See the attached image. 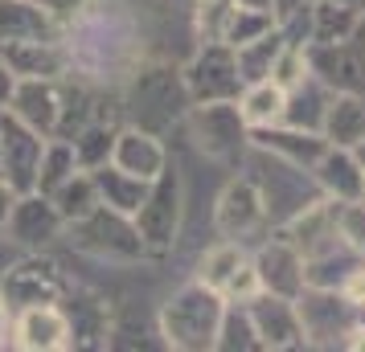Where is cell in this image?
Segmentation results:
<instances>
[{
    "instance_id": "17",
    "label": "cell",
    "mask_w": 365,
    "mask_h": 352,
    "mask_svg": "<svg viewBox=\"0 0 365 352\" xmlns=\"http://www.w3.org/2000/svg\"><path fill=\"white\" fill-rule=\"evenodd\" d=\"M263 218H267L263 193L250 185V181H234V185H226V193L217 197V230L226 238L250 234Z\"/></svg>"
},
{
    "instance_id": "14",
    "label": "cell",
    "mask_w": 365,
    "mask_h": 352,
    "mask_svg": "<svg viewBox=\"0 0 365 352\" xmlns=\"http://www.w3.org/2000/svg\"><path fill=\"white\" fill-rule=\"evenodd\" d=\"M111 164L123 168V172H132V176H140V181H156L160 168L168 164V151L160 144V135L123 123L115 135V148H111Z\"/></svg>"
},
{
    "instance_id": "4",
    "label": "cell",
    "mask_w": 365,
    "mask_h": 352,
    "mask_svg": "<svg viewBox=\"0 0 365 352\" xmlns=\"http://www.w3.org/2000/svg\"><path fill=\"white\" fill-rule=\"evenodd\" d=\"M66 291H70V279L62 270V262H53L50 254H41V250H29L0 279V299H4L9 311L37 307V303H62Z\"/></svg>"
},
{
    "instance_id": "2",
    "label": "cell",
    "mask_w": 365,
    "mask_h": 352,
    "mask_svg": "<svg viewBox=\"0 0 365 352\" xmlns=\"http://www.w3.org/2000/svg\"><path fill=\"white\" fill-rule=\"evenodd\" d=\"M62 238L78 254L99 258V262H144L148 258V246L135 230V221L128 213H119V209H107V205L91 209L78 221H66Z\"/></svg>"
},
{
    "instance_id": "10",
    "label": "cell",
    "mask_w": 365,
    "mask_h": 352,
    "mask_svg": "<svg viewBox=\"0 0 365 352\" xmlns=\"http://www.w3.org/2000/svg\"><path fill=\"white\" fill-rule=\"evenodd\" d=\"M9 344L21 352H70L74 348V328L62 303H37L13 311V332Z\"/></svg>"
},
{
    "instance_id": "27",
    "label": "cell",
    "mask_w": 365,
    "mask_h": 352,
    "mask_svg": "<svg viewBox=\"0 0 365 352\" xmlns=\"http://www.w3.org/2000/svg\"><path fill=\"white\" fill-rule=\"evenodd\" d=\"M345 299L349 303H365V270H353L345 279Z\"/></svg>"
},
{
    "instance_id": "23",
    "label": "cell",
    "mask_w": 365,
    "mask_h": 352,
    "mask_svg": "<svg viewBox=\"0 0 365 352\" xmlns=\"http://www.w3.org/2000/svg\"><path fill=\"white\" fill-rule=\"evenodd\" d=\"M247 262V254H242V246L238 242H217L214 250H205V258H201L197 267V283L214 287V291H226V283L234 279V270Z\"/></svg>"
},
{
    "instance_id": "15",
    "label": "cell",
    "mask_w": 365,
    "mask_h": 352,
    "mask_svg": "<svg viewBox=\"0 0 365 352\" xmlns=\"http://www.w3.org/2000/svg\"><path fill=\"white\" fill-rule=\"evenodd\" d=\"M0 58L9 62V70L17 78H62L70 74V53L58 41H13V46H0Z\"/></svg>"
},
{
    "instance_id": "28",
    "label": "cell",
    "mask_w": 365,
    "mask_h": 352,
    "mask_svg": "<svg viewBox=\"0 0 365 352\" xmlns=\"http://www.w3.org/2000/svg\"><path fill=\"white\" fill-rule=\"evenodd\" d=\"M13 197H17V193H13V188H9L4 181H0V234H4V221H9V209H13Z\"/></svg>"
},
{
    "instance_id": "22",
    "label": "cell",
    "mask_w": 365,
    "mask_h": 352,
    "mask_svg": "<svg viewBox=\"0 0 365 352\" xmlns=\"http://www.w3.org/2000/svg\"><path fill=\"white\" fill-rule=\"evenodd\" d=\"M50 201L58 205V213H62L66 221H78V218H86L91 209H99L103 205L99 188H95V176H91L86 168H74L66 181L50 193Z\"/></svg>"
},
{
    "instance_id": "25",
    "label": "cell",
    "mask_w": 365,
    "mask_h": 352,
    "mask_svg": "<svg viewBox=\"0 0 365 352\" xmlns=\"http://www.w3.org/2000/svg\"><path fill=\"white\" fill-rule=\"evenodd\" d=\"M37 4H41V9H46V13L58 21V29L66 33L70 25H74V21L86 13V4H91V0H37Z\"/></svg>"
},
{
    "instance_id": "7",
    "label": "cell",
    "mask_w": 365,
    "mask_h": 352,
    "mask_svg": "<svg viewBox=\"0 0 365 352\" xmlns=\"http://www.w3.org/2000/svg\"><path fill=\"white\" fill-rule=\"evenodd\" d=\"M66 230V218L58 213V205L50 201V193H17L9 221H4V234L0 242H13L21 250H46L50 242H58Z\"/></svg>"
},
{
    "instance_id": "3",
    "label": "cell",
    "mask_w": 365,
    "mask_h": 352,
    "mask_svg": "<svg viewBox=\"0 0 365 352\" xmlns=\"http://www.w3.org/2000/svg\"><path fill=\"white\" fill-rule=\"evenodd\" d=\"M173 99H189L181 78L168 74V70L140 66L132 74L128 90H123V99H119V111H123V119L132 127H144V132L160 135L173 119L181 115V107H173Z\"/></svg>"
},
{
    "instance_id": "30",
    "label": "cell",
    "mask_w": 365,
    "mask_h": 352,
    "mask_svg": "<svg viewBox=\"0 0 365 352\" xmlns=\"http://www.w3.org/2000/svg\"><path fill=\"white\" fill-rule=\"evenodd\" d=\"M0 181H4V176H0Z\"/></svg>"
},
{
    "instance_id": "29",
    "label": "cell",
    "mask_w": 365,
    "mask_h": 352,
    "mask_svg": "<svg viewBox=\"0 0 365 352\" xmlns=\"http://www.w3.org/2000/svg\"><path fill=\"white\" fill-rule=\"evenodd\" d=\"M9 332H13V311L0 299V348H9Z\"/></svg>"
},
{
    "instance_id": "12",
    "label": "cell",
    "mask_w": 365,
    "mask_h": 352,
    "mask_svg": "<svg viewBox=\"0 0 365 352\" xmlns=\"http://www.w3.org/2000/svg\"><path fill=\"white\" fill-rule=\"evenodd\" d=\"M247 316L255 324V336H259L263 348H287L304 332L296 303L283 299V295H271V291H259L255 299H247Z\"/></svg>"
},
{
    "instance_id": "8",
    "label": "cell",
    "mask_w": 365,
    "mask_h": 352,
    "mask_svg": "<svg viewBox=\"0 0 365 352\" xmlns=\"http://www.w3.org/2000/svg\"><path fill=\"white\" fill-rule=\"evenodd\" d=\"M189 127L197 135V148L214 160H230L247 144V119L234 99L222 102H189Z\"/></svg>"
},
{
    "instance_id": "26",
    "label": "cell",
    "mask_w": 365,
    "mask_h": 352,
    "mask_svg": "<svg viewBox=\"0 0 365 352\" xmlns=\"http://www.w3.org/2000/svg\"><path fill=\"white\" fill-rule=\"evenodd\" d=\"M13 86H17V74L9 70V62L0 58V111L9 107V99H13Z\"/></svg>"
},
{
    "instance_id": "20",
    "label": "cell",
    "mask_w": 365,
    "mask_h": 352,
    "mask_svg": "<svg viewBox=\"0 0 365 352\" xmlns=\"http://www.w3.org/2000/svg\"><path fill=\"white\" fill-rule=\"evenodd\" d=\"M283 107H287V90L279 82H247L238 95V111L247 119V127H275L283 123Z\"/></svg>"
},
{
    "instance_id": "1",
    "label": "cell",
    "mask_w": 365,
    "mask_h": 352,
    "mask_svg": "<svg viewBox=\"0 0 365 352\" xmlns=\"http://www.w3.org/2000/svg\"><path fill=\"white\" fill-rule=\"evenodd\" d=\"M222 311H226L222 291L205 283H189L160 307L156 324H160V336H165L168 348L201 352V348H214L217 328H222Z\"/></svg>"
},
{
    "instance_id": "5",
    "label": "cell",
    "mask_w": 365,
    "mask_h": 352,
    "mask_svg": "<svg viewBox=\"0 0 365 352\" xmlns=\"http://www.w3.org/2000/svg\"><path fill=\"white\" fill-rule=\"evenodd\" d=\"M132 221L140 230V238H144L148 254L173 250L177 230H181V172H177V164L160 168V176L148 185V197L140 201Z\"/></svg>"
},
{
    "instance_id": "21",
    "label": "cell",
    "mask_w": 365,
    "mask_h": 352,
    "mask_svg": "<svg viewBox=\"0 0 365 352\" xmlns=\"http://www.w3.org/2000/svg\"><path fill=\"white\" fill-rule=\"evenodd\" d=\"M115 135H119V123H107V119H91L83 123L78 132L70 135V148H74V164L78 168H99L111 160V148H115Z\"/></svg>"
},
{
    "instance_id": "6",
    "label": "cell",
    "mask_w": 365,
    "mask_h": 352,
    "mask_svg": "<svg viewBox=\"0 0 365 352\" xmlns=\"http://www.w3.org/2000/svg\"><path fill=\"white\" fill-rule=\"evenodd\" d=\"M181 82L189 102H222L242 95V74L226 41H205L197 58L181 70Z\"/></svg>"
},
{
    "instance_id": "9",
    "label": "cell",
    "mask_w": 365,
    "mask_h": 352,
    "mask_svg": "<svg viewBox=\"0 0 365 352\" xmlns=\"http://www.w3.org/2000/svg\"><path fill=\"white\" fill-rule=\"evenodd\" d=\"M41 151H46V135H37L21 119L0 111V176L13 193H34L37 188Z\"/></svg>"
},
{
    "instance_id": "24",
    "label": "cell",
    "mask_w": 365,
    "mask_h": 352,
    "mask_svg": "<svg viewBox=\"0 0 365 352\" xmlns=\"http://www.w3.org/2000/svg\"><path fill=\"white\" fill-rule=\"evenodd\" d=\"M74 168L78 164H74V148H70V139L50 135V139H46V151H41V168H37V193H53Z\"/></svg>"
},
{
    "instance_id": "19",
    "label": "cell",
    "mask_w": 365,
    "mask_h": 352,
    "mask_svg": "<svg viewBox=\"0 0 365 352\" xmlns=\"http://www.w3.org/2000/svg\"><path fill=\"white\" fill-rule=\"evenodd\" d=\"M91 176H95V188H99V201L107 205V209L128 213V218L140 209V201L148 197V185H152V181H140V176H132V172L115 168L111 160L99 164V168H91Z\"/></svg>"
},
{
    "instance_id": "18",
    "label": "cell",
    "mask_w": 365,
    "mask_h": 352,
    "mask_svg": "<svg viewBox=\"0 0 365 352\" xmlns=\"http://www.w3.org/2000/svg\"><path fill=\"white\" fill-rule=\"evenodd\" d=\"M62 311L70 316V328H74V348L83 344H107L111 336V316H107V303L99 295H86L70 283V291L62 295Z\"/></svg>"
},
{
    "instance_id": "11",
    "label": "cell",
    "mask_w": 365,
    "mask_h": 352,
    "mask_svg": "<svg viewBox=\"0 0 365 352\" xmlns=\"http://www.w3.org/2000/svg\"><path fill=\"white\" fill-rule=\"evenodd\" d=\"M4 111L46 139L58 135V127H62V78H17Z\"/></svg>"
},
{
    "instance_id": "16",
    "label": "cell",
    "mask_w": 365,
    "mask_h": 352,
    "mask_svg": "<svg viewBox=\"0 0 365 352\" xmlns=\"http://www.w3.org/2000/svg\"><path fill=\"white\" fill-rule=\"evenodd\" d=\"M58 21L37 0H0V46L13 41H58Z\"/></svg>"
},
{
    "instance_id": "13",
    "label": "cell",
    "mask_w": 365,
    "mask_h": 352,
    "mask_svg": "<svg viewBox=\"0 0 365 352\" xmlns=\"http://www.w3.org/2000/svg\"><path fill=\"white\" fill-rule=\"evenodd\" d=\"M255 274H259V287L271 291V295H283V299H296L308 274H304V254L292 246V242H271L259 250V258L250 262Z\"/></svg>"
}]
</instances>
